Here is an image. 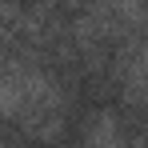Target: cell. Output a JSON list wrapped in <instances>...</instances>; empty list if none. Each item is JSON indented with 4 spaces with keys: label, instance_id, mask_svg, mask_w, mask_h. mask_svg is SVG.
Returning a JSON list of instances; mask_svg holds the SVG:
<instances>
[{
    "label": "cell",
    "instance_id": "obj_1",
    "mask_svg": "<svg viewBox=\"0 0 148 148\" xmlns=\"http://www.w3.org/2000/svg\"><path fill=\"white\" fill-rule=\"evenodd\" d=\"M108 80L128 112L148 104V32L120 40L108 56Z\"/></svg>",
    "mask_w": 148,
    "mask_h": 148
},
{
    "label": "cell",
    "instance_id": "obj_2",
    "mask_svg": "<svg viewBox=\"0 0 148 148\" xmlns=\"http://www.w3.org/2000/svg\"><path fill=\"white\" fill-rule=\"evenodd\" d=\"M80 144L84 148H148V136L112 104H96L80 116Z\"/></svg>",
    "mask_w": 148,
    "mask_h": 148
},
{
    "label": "cell",
    "instance_id": "obj_3",
    "mask_svg": "<svg viewBox=\"0 0 148 148\" xmlns=\"http://www.w3.org/2000/svg\"><path fill=\"white\" fill-rule=\"evenodd\" d=\"M0 148H20V136H16V132H8L4 124H0Z\"/></svg>",
    "mask_w": 148,
    "mask_h": 148
}]
</instances>
